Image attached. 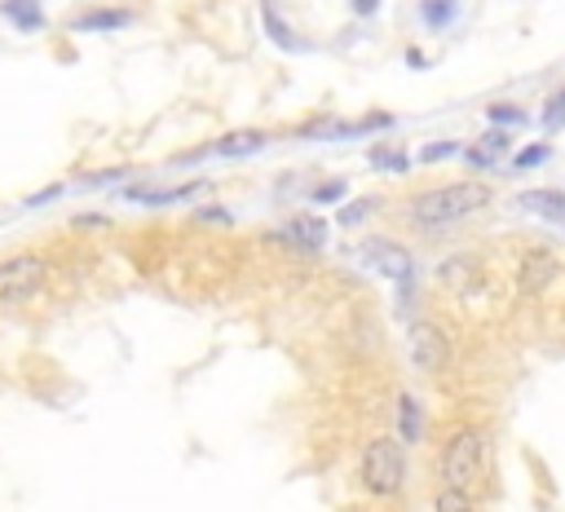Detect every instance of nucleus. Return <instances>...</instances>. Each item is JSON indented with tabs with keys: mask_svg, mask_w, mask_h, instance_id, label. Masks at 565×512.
<instances>
[{
	"mask_svg": "<svg viewBox=\"0 0 565 512\" xmlns=\"http://www.w3.org/2000/svg\"><path fill=\"white\" fill-rule=\"evenodd\" d=\"M490 203V185H477V181H450V185H433L424 194L411 199V221L433 230V225H455L472 212H481Z\"/></svg>",
	"mask_w": 565,
	"mask_h": 512,
	"instance_id": "nucleus-1",
	"label": "nucleus"
},
{
	"mask_svg": "<svg viewBox=\"0 0 565 512\" xmlns=\"http://www.w3.org/2000/svg\"><path fill=\"white\" fill-rule=\"evenodd\" d=\"M486 472V433L481 428H459L446 450H441V486L472 490Z\"/></svg>",
	"mask_w": 565,
	"mask_h": 512,
	"instance_id": "nucleus-2",
	"label": "nucleus"
},
{
	"mask_svg": "<svg viewBox=\"0 0 565 512\" xmlns=\"http://www.w3.org/2000/svg\"><path fill=\"white\" fill-rule=\"evenodd\" d=\"M362 486L371 494H384V499L406 486V450L393 437H375L362 450Z\"/></svg>",
	"mask_w": 565,
	"mask_h": 512,
	"instance_id": "nucleus-3",
	"label": "nucleus"
},
{
	"mask_svg": "<svg viewBox=\"0 0 565 512\" xmlns=\"http://www.w3.org/2000/svg\"><path fill=\"white\" fill-rule=\"evenodd\" d=\"M362 260H366L375 274H384V278H393V282H402V287L411 291V282H415V256H411L402 243L375 234V238L362 243Z\"/></svg>",
	"mask_w": 565,
	"mask_h": 512,
	"instance_id": "nucleus-4",
	"label": "nucleus"
},
{
	"mask_svg": "<svg viewBox=\"0 0 565 512\" xmlns=\"http://www.w3.org/2000/svg\"><path fill=\"white\" fill-rule=\"evenodd\" d=\"M44 278H49V265L40 256H31V252L9 256V260H0V300H26L44 287Z\"/></svg>",
	"mask_w": 565,
	"mask_h": 512,
	"instance_id": "nucleus-5",
	"label": "nucleus"
},
{
	"mask_svg": "<svg viewBox=\"0 0 565 512\" xmlns=\"http://www.w3.org/2000/svg\"><path fill=\"white\" fill-rule=\"evenodd\" d=\"M406 344H411V362L419 371H441L446 358H450V344H446V335L433 322H415L411 335H406Z\"/></svg>",
	"mask_w": 565,
	"mask_h": 512,
	"instance_id": "nucleus-6",
	"label": "nucleus"
},
{
	"mask_svg": "<svg viewBox=\"0 0 565 512\" xmlns=\"http://www.w3.org/2000/svg\"><path fill=\"white\" fill-rule=\"evenodd\" d=\"M269 146V132H260V128H234V132H225L221 141H212V146H203V150H194V159L199 154H221V159H243V154H256V150H265Z\"/></svg>",
	"mask_w": 565,
	"mask_h": 512,
	"instance_id": "nucleus-7",
	"label": "nucleus"
},
{
	"mask_svg": "<svg viewBox=\"0 0 565 512\" xmlns=\"http://www.w3.org/2000/svg\"><path fill=\"white\" fill-rule=\"evenodd\" d=\"M552 274H556V260H552V252H543V247H530V252L521 256V274H516V287H521L525 296H534V291H543V287L552 282Z\"/></svg>",
	"mask_w": 565,
	"mask_h": 512,
	"instance_id": "nucleus-8",
	"label": "nucleus"
},
{
	"mask_svg": "<svg viewBox=\"0 0 565 512\" xmlns=\"http://www.w3.org/2000/svg\"><path fill=\"white\" fill-rule=\"evenodd\" d=\"M516 207L539 221H565V194L561 190H525L516 194Z\"/></svg>",
	"mask_w": 565,
	"mask_h": 512,
	"instance_id": "nucleus-9",
	"label": "nucleus"
},
{
	"mask_svg": "<svg viewBox=\"0 0 565 512\" xmlns=\"http://www.w3.org/2000/svg\"><path fill=\"white\" fill-rule=\"evenodd\" d=\"M194 190H199V181L168 185V190H159V185H128L124 199H128V203H146V207H163V203H181V199H190Z\"/></svg>",
	"mask_w": 565,
	"mask_h": 512,
	"instance_id": "nucleus-10",
	"label": "nucleus"
},
{
	"mask_svg": "<svg viewBox=\"0 0 565 512\" xmlns=\"http://www.w3.org/2000/svg\"><path fill=\"white\" fill-rule=\"evenodd\" d=\"M0 18L9 22V26H18V31H44V9H40V0H0Z\"/></svg>",
	"mask_w": 565,
	"mask_h": 512,
	"instance_id": "nucleus-11",
	"label": "nucleus"
},
{
	"mask_svg": "<svg viewBox=\"0 0 565 512\" xmlns=\"http://www.w3.org/2000/svg\"><path fill=\"white\" fill-rule=\"evenodd\" d=\"M287 238H291L296 247H305V252H318V247L327 243V225H322L318 216H291V221H287Z\"/></svg>",
	"mask_w": 565,
	"mask_h": 512,
	"instance_id": "nucleus-12",
	"label": "nucleus"
},
{
	"mask_svg": "<svg viewBox=\"0 0 565 512\" xmlns=\"http://www.w3.org/2000/svg\"><path fill=\"white\" fill-rule=\"evenodd\" d=\"M128 22H132L128 9H93V13H79V18L71 22V31H119V26H128Z\"/></svg>",
	"mask_w": 565,
	"mask_h": 512,
	"instance_id": "nucleus-13",
	"label": "nucleus"
},
{
	"mask_svg": "<svg viewBox=\"0 0 565 512\" xmlns=\"http://www.w3.org/2000/svg\"><path fill=\"white\" fill-rule=\"evenodd\" d=\"M260 26H265V35H269V40H274L282 53H296V49H300V35H296V31H291V26L278 18V9H274L269 0L260 4Z\"/></svg>",
	"mask_w": 565,
	"mask_h": 512,
	"instance_id": "nucleus-14",
	"label": "nucleus"
},
{
	"mask_svg": "<svg viewBox=\"0 0 565 512\" xmlns=\"http://www.w3.org/2000/svg\"><path fill=\"white\" fill-rule=\"evenodd\" d=\"M508 146H512L508 128H490V132H486V137H481V141L468 150V163H481V168H486V163H494V159H499Z\"/></svg>",
	"mask_w": 565,
	"mask_h": 512,
	"instance_id": "nucleus-15",
	"label": "nucleus"
},
{
	"mask_svg": "<svg viewBox=\"0 0 565 512\" xmlns=\"http://www.w3.org/2000/svg\"><path fill=\"white\" fill-rule=\"evenodd\" d=\"M397 433H402L406 441H419V437H424V410H419V402H415L411 393L397 397Z\"/></svg>",
	"mask_w": 565,
	"mask_h": 512,
	"instance_id": "nucleus-16",
	"label": "nucleus"
},
{
	"mask_svg": "<svg viewBox=\"0 0 565 512\" xmlns=\"http://www.w3.org/2000/svg\"><path fill=\"white\" fill-rule=\"evenodd\" d=\"M455 9H459V0H424V26L428 31L450 26L455 22Z\"/></svg>",
	"mask_w": 565,
	"mask_h": 512,
	"instance_id": "nucleus-17",
	"label": "nucleus"
},
{
	"mask_svg": "<svg viewBox=\"0 0 565 512\" xmlns=\"http://www.w3.org/2000/svg\"><path fill=\"white\" fill-rule=\"evenodd\" d=\"M366 163H371V168H384V172H406V168H411L406 150H388V146L366 150Z\"/></svg>",
	"mask_w": 565,
	"mask_h": 512,
	"instance_id": "nucleus-18",
	"label": "nucleus"
},
{
	"mask_svg": "<svg viewBox=\"0 0 565 512\" xmlns=\"http://www.w3.org/2000/svg\"><path fill=\"white\" fill-rule=\"evenodd\" d=\"M433 512H472V499H468V490L441 486V490H437V499H433Z\"/></svg>",
	"mask_w": 565,
	"mask_h": 512,
	"instance_id": "nucleus-19",
	"label": "nucleus"
},
{
	"mask_svg": "<svg viewBox=\"0 0 565 512\" xmlns=\"http://www.w3.org/2000/svg\"><path fill=\"white\" fill-rule=\"evenodd\" d=\"M543 128H547V132H561V128H565V88H556V93L543 102Z\"/></svg>",
	"mask_w": 565,
	"mask_h": 512,
	"instance_id": "nucleus-20",
	"label": "nucleus"
},
{
	"mask_svg": "<svg viewBox=\"0 0 565 512\" xmlns=\"http://www.w3.org/2000/svg\"><path fill=\"white\" fill-rule=\"evenodd\" d=\"M486 115H490L494 128H521V124H525V110H521V106H508V102H494Z\"/></svg>",
	"mask_w": 565,
	"mask_h": 512,
	"instance_id": "nucleus-21",
	"label": "nucleus"
},
{
	"mask_svg": "<svg viewBox=\"0 0 565 512\" xmlns=\"http://www.w3.org/2000/svg\"><path fill=\"white\" fill-rule=\"evenodd\" d=\"M547 154H552V146H547V141H530V146H521V154L512 159V168H539Z\"/></svg>",
	"mask_w": 565,
	"mask_h": 512,
	"instance_id": "nucleus-22",
	"label": "nucleus"
},
{
	"mask_svg": "<svg viewBox=\"0 0 565 512\" xmlns=\"http://www.w3.org/2000/svg\"><path fill=\"white\" fill-rule=\"evenodd\" d=\"M344 194H349V181L335 177V181H322V185L313 190V203H340Z\"/></svg>",
	"mask_w": 565,
	"mask_h": 512,
	"instance_id": "nucleus-23",
	"label": "nucleus"
},
{
	"mask_svg": "<svg viewBox=\"0 0 565 512\" xmlns=\"http://www.w3.org/2000/svg\"><path fill=\"white\" fill-rule=\"evenodd\" d=\"M371 207H375L371 199H358V203H349V207H340V216H335V221H340V225H362V221L371 216Z\"/></svg>",
	"mask_w": 565,
	"mask_h": 512,
	"instance_id": "nucleus-24",
	"label": "nucleus"
},
{
	"mask_svg": "<svg viewBox=\"0 0 565 512\" xmlns=\"http://www.w3.org/2000/svg\"><path fill=\"white\" fill-rule=\"evenodd\" d=\"M459 150V141H428L424 150H419V163H437V159H450Z\"/></svg>",
	"mask_w": 565,
	"mask_h": 512,
	"instance_id": "nucleus-25",
	"label": "nucleus"
},
{
	"mask_svg": "<svg viewBox=\"0 0 565 512\" xmlns=\"http://www.w3.org/2000/svg\"><path fill=\"white\" fill-rule=\"evenodd\" d=\"M199 221H207V225H230V212H225V207H203Z\"/></svg>",
	"mask_w": 565,
	"mask_h": 512,
	"instance_id": "nucleus-26",
	"label": "nucleus"
},
{
	"mask_svg": "<svg viewBox=\"0 0 565 512\" xmlns=\"http://www.w3.org/2000/svg\"><path fill=\"white\" fill-rule=\"evenodd\" d=\"M349 4H353V13H358V18H371V13L380 9V0H349Z\"/></svg>",
	"mask_w": 565,
	"mask_h": 512,
	"instance_id": "nucleus-27",
	"label": "nucleus"
}]
</instances>
